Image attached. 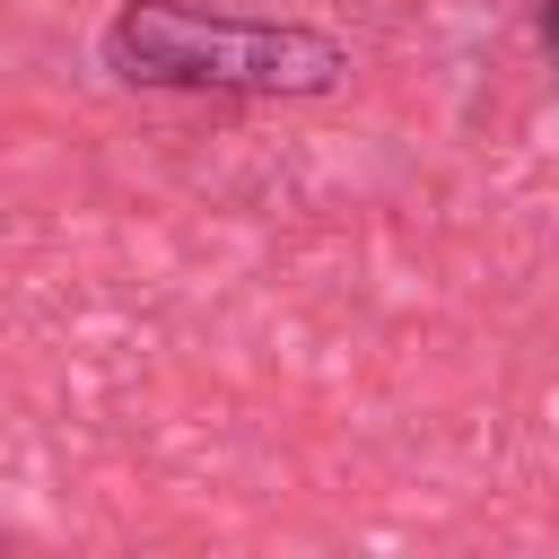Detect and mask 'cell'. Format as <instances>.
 I'll return each mask as SVG.
<instances>
[{
	"label": "cell",
	"mask_w": 559,
	"mask_h": 559,
	"mask_svg": "<svg viewBox=\"0 0 559 559\" xmlns=\"http://www.w3.org/2000/svg\"><path fill=\"white\" fill-rule=\"evenodd\" d=\"M533 35H542V52H550V79H559V0H542V9H533Z\"/></svg>",
	"instance_id": "cell-2"
},
{
	"label": "cell",
	"mask_w": 559,
	"mask_h": 559,
	"mask_svg": "<svg viewBox=\"0 0 559 559\" xmlns=\"http://www.w3.org/2000/svg\"><path fill=\"white\" fill-rule=\"evenodd\" d=\"M122 87L166 96H332L349 79V44L288 17H227L192 0H122L96 35Z\"/></svg>",
	"instance_id": "cell-1"
}]
</instances>
